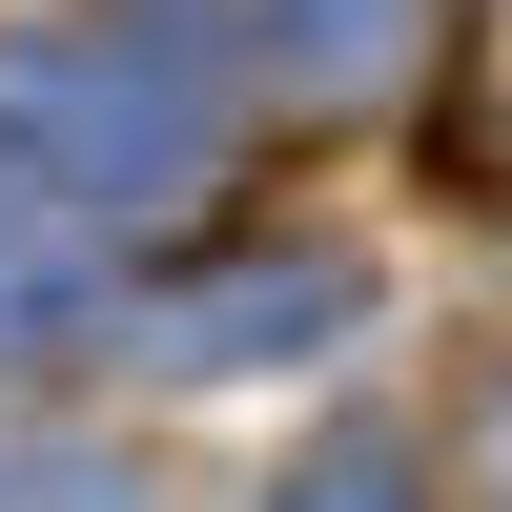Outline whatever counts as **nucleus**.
I'll return each mask as SVG.
<instances>
[{
  "mask_svg": "<svg viewBox=\"0 0 512 512\" xmlns=\"http://www.w3.org/2000/svg\"><path fill=\"white\" fill-rule=\"evenodd\" d=\"M0 164L62 205H185L226 164V62L185 0H82V21H0Z\"/></svg>",
  "mask_w": 512,
  "mask_h": 512,
  "instance_id": "obj_1",
  "label": "nucleus"
},
{
  "mask_svg": "<svg viewBox=\"0 0 512 512\" xmlns=\"http://www.w3.org/2000/svg\"><path fill=\"white\" fill-rule=\"evenodd\" d=\"M246 62L287 103H369V82L431 62V0H246Z\"/></svg>",
  "mask_w": 512,
  "mask_h": 512,
  "instance_id": "obj_3",
  "label": "nucleus"
},
{
  "mask_svg": "<svg viewBox=\"0 0 512 512\" xmlns=\"http://www.w3.org/2000/svg\"><path fill=\"white\" fill-rule=\"evenodd\" d=\"M267 512H431V451H410V431H308Z\"/></svg>",
  "mask_w": 512,
  "mask_h": 512,
  "instance_id": "obj_6",
  "label": "nucleus"
},
{
  "mask_svg": "<svg viewBox=\"0 0 512 512\" xmlns=\"http://www.w3.org/2000/svg\"><path fill=\"white\" fill-rule=\"evenodd\" d=\"M431 164L512 205V0H451V123H431Z\"/></svg>",
  "mask_w": 512,
  "mask_h": 512,
  "instance_id": "obj_5",
  "label": "nucleus"
},
{
  "mask_svg": "<svg viewBox=\"0 0 512 512\" xmlns=\"http://www.w3.org/2000/svg\"><path fill=\"white\" fill-rule=\"evenodd\" d=\"M62 226H82V205H62V185H21V164H0V349H62V328L103 308V287H82V246H62Z\"/></svg>",
  "mask_w": 512,
  "mask_h": 512,
  "instance_id": "obj_4",
  "label": "nucleus"
},
{
  "mask_svg": "<svg viewBox=\"0 0 512 512\" xmlns=\"http://www.w3.org/2000/svg\"><path fill=\"white\" fill-rule=\"evenodd\" d=\"M492 472H512V390H492Z\"/></svg>",
  "mask_w": 512,
  "mask_h": 512,
  "instance_id": "obj_7",
  "label": "nucleus"
},
{
  "mask_svg": "<svg viewBox=\"0 0 512 512\" xmlns=\"http://www.w3.org/2000/svg\"><path fill=\"white\" fill-rule=\"evenodd\" d=\"M328 328H369L349 246H246V267H205V287L144 308V369H287V349H328Z\"/></svg>",
  "mask_w": 512,
  "mask_h": 512,
  "instance_id": "obj_2",
  "label": "nucleus"
}]
</instances>
